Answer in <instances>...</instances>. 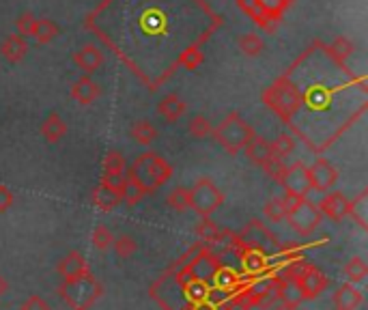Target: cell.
Listing matches in <instances>:
<instances>
[{
  "instance_id": "6da1fadb",
  "label": "cell",
  "mask_w": 368,
  "mask_h": 310,
  "mask_svg": "<svg viewBox=\"0 0 368 310\" xmlns=\"http://www.w3.org/2000/svg\"><path fill=\"white\" fill-rule=\"evenodd\" d=\"M129 177H134L138 181L147 194H153L155 190H160L164 183H168V179L172 177V166L162 158V155L147 151L142 155L136 158V162L131 164V168L127 170Z\"/></svg>"
},
{
  "instance_id": "7a4b0ae2",
  "label": "cell",
  "mask_w": 368,
  "mask_h": 310,
  "mask_svg": "<svg viewBox=\"0 0 368 310\" xmlns=\"http://www.w3.org/2000/svg\"><path fill=\"white\" fill-rule=\"evenodd\" d=\"M58 293H61L63 302L71 308V310H89L97 300L102 298L104 289L100 284L91 271L86 274L71 278V280H63V284L58 286Z\"/></svg>"
},
{
  "instance_id": "3957f363",
  "label": "cell",
  "mask_w": 368,
  "mask_h": 310,
  "mask_svg": "<svg viewBox=\"0 0 368 310\" xmlns=\"http://www.w3.org/2000/svg\"><path fill=\"white\" fill-rule=\"evenodd\" d=\"M213 138H216L230 155H237L246 149V145L255 138V129H252L250 123H246L241 119L239 112H230L228 116H224V121L213 127Z\"/></svg>"
},
{
  "instance_id": "277c9868",
  "label": "cell",
  "mask_w": 368,
  "mask_h": 310,
  "mask_svg": "<svg viewBox=\"0 0 368 310\" xmlns=\"http://www.w3.org/2000/svg\"><path fill=\"white\" fill-rule=\"evenodd\" d=\"M224 203L222 190L211 179L203 177L190 188V209L201 218H211L213 211H218Z\"/></svg>"
},
{
  "instance_id": "5b68a950",
  "label": "cell",
  "mask_w": 368,
  "mask_h": 310,
  "mask_svg": "<svg viewBox=\"0 0 368 310\" xmlns=\"http://www.w3.org/2000/svg\"><path fill=\"white\" fill-rule=\"evenodd\" d=\"M263 100L274 108L280 116H284V119H288L291 114L300 110V104H302V97H300V91L286 82V80H280L276 82L274 86H271L265 95Z\"/></svg>"
},
{
  "instance_id": "8992f818",
  "label": "cell",
  "mask_w": 368,
  "mask_h": 310,
  "mask_svg": "<svg viewBox=\"0 0 368 310\" xmlns=\"http://www.w3.org/2000/svg\"><path fill=\"white\" fill-rule=\"evenodd\" d=\"M321 218L323 216L319 213L317 205L310 203L308 199H304L297 207H293L284 216V220L291 224V228H293L295 232H300L302 237H310V235H313V232L321 224Z\"/></svg>"
},
{
  "instance_id": "52a82bcc",
  "label": "cell",
  "mask_w": 368,
  "mask_h": 310,
  "mask_svg": "<svg viewBox=\"0 0 368 310\" xmlns=\"http://www.w3.org/2000/svg\"><path fill=\"white\" fill-rule=\"evenodd\" d=\"M308 181H310V190L327 194L332 192V188L338 181V170L327 158H317L313 166H308Z\"/></svg>"
},
{
  "instance_id": "ba28073f",
  "label": "cell",
  "mask_w": 368,
  "mask_h": 310,
  "mask_svg": "<svg viewBox=\"0 0 368 310\" xmlns=\"http://www.w3.org/2000/svg\"><path fill=\"white\" fill-rule=\"evenodd\" d=\"M239 239H241V244H243L246 248L259 250V252H263V255H269L271 250H278V239L271 235V232H269L259 220H252V222L243 228V232L239 235Z\"/></svg>"
},
{
  "instance_id": "9c48e42d",
  "label": "cell",
  "mask_w": 368,
  "mask_h": 310,
  "mask_svg": "<svg viewBox=\"0 0 368 310\" xmlns=\"http://www.w3.org/2000/svg\"><path fill=\"white\" fill-rule=\"evenodd\" d=\"M123 181H125V177H121V179L102 177V183L93 190V197H91L95 207H100L102 211H112L114 207H119L123 203L121 201Z\"/></svg>"
},
{
  "instance_id": "30bf717a",
  "label": "cell",
  "mask_w": 368,
  "mask_h": 310,
  "mask_svg": "<svg viewBox=\"0 0 368 310\" xmlns=\"http://www.w3.org/2000/svg\"><path fill=\"white\" fill-rule=\"evenodd\" d=\"M280 185H284V192H293V194H300V197H306V194L310 192L308 166L304 162H295V164L286 166Z\"/></svg>"
},
{
  "instance_id": "8fae6325",
  "label": "cell",
  "mask_w": 368,
  "mask_h": 310,
  "mask_svg": "<svg viewBox=\"0 0 368 310\" xmlns=\"http://www.w3.org/2000/svg\"><path fill=\"white\" fill-rule=\"evenodd\" d=\"M319 213L334 222H340L344 218H349V199L342 192H327L321 199V203L317 205Z\"/></svg>"
},
{
  "instance_id": "7c38bea8",
  "label": "cell",
  "mask_w": 368,
  "mask_h": 310,
  "mask_svg": "<svg viewBox=\"0 0 368 310\" xmlns=\"http://www.w3.org/2000/svg\"><path fill=\"white\" fill-rule=\"evenodd\" d=\"M274 295L282 302V308H288V310H295L304 302L295 280L288 276L274 280Z\"/></svg>"
},
{
  "instance_id": "4fadbf2b",
  "label": "cell",
  "mask_w": 368,
  "mask_h": 310,
  "mask_svg": "<svg viewBox=\"0 0 368 310\" xmlns=\"http://www.w3.org/2000/svg\"><path fill=\"white\" fill-rule=\"evenodd\" d=\"M73 63L80 67L86 75H91L104 65V52L93 44H86L73 54Z\"/></svg>"
},
{
  "instance_id": "5bb4252c",
  "label": "cell",
  "mask_w": 368,
  "mask_h": 310,
  "mask_svg": "<svg viewBox=\"0 0 368 310\" xmlns=\"http://www.w3.org/2000/svg\"><path fill=\"white\" fill-rule=\"evenodd\" d=\"M102 95V86L97 84L91 75H82L71 84V97L82 106H91L97 97Z\"/></svg>"
},
{
  "instance_id": "9a60e30c",
  "label": "cell",
  "mask_w": 368,
  "mask_h": 310,
  "mask_svg": "<svg viewBox=\"0 0 368 310\" xmlns=\"http://www.w3.org/2000/svg\"><path fill=\"white\" fill-rule=\"evenodd\" d=\"M56 269H58V274L63 276V280H71V278H77V276L86 274V271H91L86 259L80 255V252H75V250L67 252V255L61 259V263H58Z\"/></svg>"
},
{
  "instance_id": "2e32d148",
  "label": "cell",
  "mask_w": 368,
  "mask_h": 310,
  "mask_svg": "<svg viewBox=\"0 0 368 310\" xmlns=\"http://www.w3.org/2000/svg\"><path fill=\"white\" fill-rule=\"evenodd\" d=\"M28 52V44L24 37H19L17 33L15 35H9L3 39V44H0V56L5 58L7 63H19L24 61V56Z\"/></svg>"
},
{
  "instance_id": "e0dca14e",
  "label": "cell",
  "mask_w": 368,
  "mask_h": 310,
  "mask_svg": "<svg viewBox=\"0 0 368 310\" xmlns=\"http://www.w3.org/2000/svg\"><path fill=\"white\" fill-rule=\"evenodd\" d=\"M185 110H187L185 102L174 93H168L166 97H162L160 104H158V114L162 116L166 123H177L181 116L185 114Z\"/></svg>"
},
{
  "instance_id": "ac0fdd59",
  "label": "cell",
  "mask_w": 368,
  "mask_h": 310,
  "mask_svg": "<svg viewBox=\"0 0 368 310\" xmlns=\"http://www.w3.org/2000/svg\"><path fill=\"white\" fill-rule=\"evenodd\" d=\"M42 136L46 138V143H61L65 136H67V121L63 119L61 114H48L44 123H42Z\"/></svg>"
},
{
  "instance_id": "d6986e66",
  "label": "cell",
  "mask_w": 368,
  "mask_h": 310,
  "mask_svg": "<svg viewBox=\"0 0 368 310\" xmlns=\"http://www.w3.org/2000/svg\"><path fill=\"white\" fill-rule=\"evenodd\" d=\"M129 136L134 138L136 145H140V147H149L155 143V138H158V127H155L151 121L147 119H140V121H136L131 123L129 127Z\"/></svg>"
},
{
  "instance_id": "ffe728a7",
  "label": "cell",
  "mask_w": 368,
  "mask_h": 310,
  "mask_svg": "<svg viewBox=\"0 0 368 310\" xmlns=\"http://www.w3.org/2000/svg\"><path fill=\"white\" fill-rule=\"evenodd\" d=\"M243 153H246V158L250 160V162H255L257 166H263L271 155V147H269V143L265 140V138H261V136H255L248 145H246V149H243Z\"/></svg>"
},
{
  "instance_id": "44dd1931",
  "label": "cell",
  "mask_w": 368,
  "mask_h": 310,
  "mask_svg": "<svg viewBox=\"0 0 368 310\" xmlns=\"http://www.w3.org/2000/svg\"><path fill=\"white\" fill-rule=\"evenodd\" d=\"M362 304V293L353 284H342L334 293V306L340 310H356Z\"/></svg>"
},
{
  "instance_id": "7402d4cb",
  "label": "cell",
  "mask_w": 368,
  "mask_h": 310,
  "mask_svg": "<svg viewBox=\"0 0 368 310\" xmlns=\"http://www.w3.org/2000/svg\"><path fill=\"white\" fill-rule=\"evenodd\" d=\"M239 259H241V265L246 269V274H263L267 269V255L259 250H252V248H243L239 252Z\"/></svg>"
},
{
  "instance_id": "603a6c76",
  "label": "cell",
  "mask_w": 368,
  "mask_h": 310,
  "mask_svg": "<svg viewBox=\"0 0 368 310\" xmlns=\"http://www.w3.org/2000/svg\"><path fill=\"white\" fill-rule=\"evenodd\" d=\"M211 276H213V286L218 291H224V293H232L241 284L237 271H232L230 267H218Z\"/></svg>"
},
{
  "instance_id": "cb8c5ba5",
  "label": "cell",
  "mask_w": 368,
  "mask_h": 310,
  "mask_svg": "<svg viewBox=\"0 0 368 310\" xmlns=\"http://www.w3.org/2000/svg\"><path fill=\"white\" fill-rule=\"evenodd\" d=\"M181 289H183V293H185L190 306L211 300V286H209L207 280H203V278H194V280H190L187 284H183Z\"/></svg>"
},
{
  "instance_id": "d4e9b609",
  "label": "cell",
  "mask_w": 368,
  "mask_h": 310,
  "mask_svg": "<svg viewBox=\"0 0 368 310\" xmlns=\"http://www.w3.org/2000/svg\"><path fill=\"white\" fill-rule=\"evenodd\" d=\"M58 33H61V28H58L56 22H52V19L48 17H37V22H35V28H33V39L37 44H50L54 42V39L58 37Z\"/></svg>"
},
{
  "instance_id": "484cf974",
  "label": "cell",
  "mask_w": 368,
  "mask_h": 310,
  "mask_svg": "<svg viewBox=\"0 0 368 310\" xmlns=\"http://www.w3.org/2000/svg\"><path fill=\"white\" fill-rule=\"evenodd\" d=\"M104 177L108 179H121L125 177V160L119 151H108L104 158Z\"/></svg>"
},
{
  "instance_id": "4316f807",
  "label": "cell",
  "mask_w": 368,
  "mask_h": 310,
  "mask_svg": "<svg viewBox=\"0 0 368 310\" xmlns=\"http://www.w3.org/2000/svg\"><path fill=\"white\" fill-rule=\"evenodd\" d=\"M237 46H239V50H241L246 56H250V58L261 56L263 50H265V42H263L259 35H255V33L241 35V37L237 39Z\"/></svg>"
},
{
  "instance_id": "83f0119b",
  "label": "cell",
  "mask_w": 368,
  "mask_h": 310,
  "mask_svg": "<svg viewBox=\"0 0 368 310\" xmlns=\"http://www.w3.org/2000/svg\"><path fill=\"white\" fill-rule=\"evenodd\" d=\"M147 197V192H145V188L136 181L134 177H125V181H123V192H121V201L123 203H127V205H138L142 199Z\"/></svg>"
},
{
  "instance_id": "f1b7e54d",
  "label": "cell",
  "mask_w": 368,
  "mask_h": 310,
  "mask_svg": "<svg viewBox=\"0 0 368 310\" xmlns=\"http://www.w3.org/2000/svg\"><path fill=\"white\" fill-rule=\"evenodd\" d=\"M342 274H344V278L349 280V284L362 282V280L368 276V265L364 263V259L353 257V259H349L347 265L342 267Z\"/></svg>"
},
{
  "instance_id": "f546056e",
  "label": "cell",
  "mask_w": 368,
  "mask_h": 310,
  "mask_svg": "<svg viewBox=\"0 0 368 310\" xmlns=\"http://www.w3.org/2000/svg\"><path fill=\"white\" fill-rule=\"evenodd\" d=\"M187 131H190L192 138H196V140H205V138H209V136L213 134V125L209 123L207 116L196 114V116H192V121L187 123Z\"/></svg>"
},
{
  "instance_id": "4dcf8cb0",
  "label": "cell",
  "mask_w": 368,
  "mask_h": 310,
  "mask_svg": "<svg viewBox=\"0 0 368 310\" xmlns=\"http://www.w3.org/2000/svg\"><path fill=\"white\" fill-rule=\"evenodd\" d=\"M239 7L243 9V13H248V17H252L259 26H265V28H271L269 24V15L265 13V9L257 3V0H237Z\"/></svg>"
},
{
  "instance_id": "1f68e13d",
  "label": "cell",
  "mask_w": 368,
  "mask_h": 310,
  "mask_svg": "<svg viewBox=\"0 0 368 310\" xmlns=\"http://www.w3.org/2000/svg\"><path fill=\"white\" fill-rule=\"evenodd\" d=\"M366 209H368V194H360L356 201L349 203V216H351L362 228H368V218H366Z\"/></svg>"
},
{
  "instance_id": "d6a6232c",
  "label": "cell",
  "mask_w": 368,
  "mask_h": 310,
  "mask_svg": "<svg viewBox=\"0 0 368 310\" xmlns=\"http://www.w3.org/2000/svg\"><path fill=\"white\" fill-rule=\"evenodd\" d=\"M112 248L119 259H129L136 255V250H138V241H136L131 235H119V237H114Z\"/></svg>"
},
{
  "instance_id": "836d02e7",
  "label": "cell",
  "mask_w": 368,
  "mask_h": 310,
  "mask_svg": "<svg viewBox=\"0 0 368 310\" xmlns=\"http://www.w3.org/2000/svg\"><path fill=\"white\" fill-rule=\"evenodd\" d=\"M269 147H271V153H274L276 158L284 160V158H288V155L295 151V140L291 138L288 134H280L274 143H269Z\"/></svg>"
},
{
  "instance_id": "e575fe53",
  "label": "cell",
  "mask_w": 368,
  "mask_h": 310,
  "mask_svg": "<svg viewBox=\"0 0 368 310\" xmlns=\"http://www.w3.org/2000/svg\"><path fill=\"white\" fill-rule=\"evenodd\" d=\"M168 207L177 213H183L190 209V190L187 188H177L168 194Z\"/></svg>"
},
{
  "instance_id": "d590c367",
  "label": "cell",
  "mask_w": 368,
  "mask_h": 310,
  "mask_svg": "<svg viewBox=\"0 0 368 310\" xmlns=\"http://www.w3.org/2000/svg\"><path fill=\"white\" fill-rule=\"evenodd\" d=\"M196 235L209 246L213 239L220 235V228H218V224L213 222L211 218H201V222L196 224Z\"/></svg>"
},
{
  "instance_id": "8d00e7d4",
  "label": "cell",
  "mask_w": 368,
  "mask_h": 310,
  "mask_svg": "<svg viewBox=\"0 0 368 310\" xmlns=\"http://www.w3.org/2000/svg\"><path fill=\"white\" fill-rule=\"evenodd\" d=\"M93 246L100 250V252H106L112 248V241H114V235L110 232V228H106L104 224H100L95 230H93Z\"/></svg>"
},
{
  "instance_id": "74e56055",
  "label": "cell",
  "mask_w": 368,
  "mask_h": 310,
  "mask_svg": "<svg viewBox=\"0 0 368 310\" xmlns=\"http://www.w3.org/2000/svg\"><path fill=\"white\" fill-rule=\"evenodd\" d=\"M351 54H353V44L349 42L347 37H342V35L336 37L334 44H332V56L336 58V61H338V63H344Z\"/></svg>"
},
{
  "instance_id": "f35d334b",
  "label": "cell",
  "mask_w": 368,
  "mask_h": 310,
  "mask_svg": "<svg viewBox=\"0 0 368 310\" xmlns=\"http://www.w3.org/2000/svg\"><path fill=\"white\" fill-rule=\"evenodd\" d=\"M271 179H276L278 183L282 181V177H284V170H286V166H284V162L280 160V158H276V155H271V158L261 166Z\"/></svg>"
},
{
  "instance_id": "ab89813d",
  "label": "cell",
  "mask_w": 368,
  "mask_h": 310,
  "mask_svg": "<svg viewBox=\"0 0 368 310\" xmlns=\"http://www.w3.org/2000/svg\"><path fill=\"white\" fill-rule=\"evenodd\" d=\"M263 213H265V218L271 220V222H282L284 220V209H282V201L276 197V199H271L265 203L263 207Z\"/></svg>"
},
{
  "instance_id": "60d3db41",
  "label": "cell",
  "mask_w": 368,
  "mask_h": 310,
  "mask_svg": "<svg viewBox=\"0 0 368 310\" xmlns=\"http://www.w3.org/2000/svg\"><path fill=\"white\" fill-rule=\"evenodd\" d=\"M35 22L37 17L33 13H22L17 19H15V28H17V35L19 37H30L33 35V28H35Z\"/></svg>"
},
{
  "instance_id": "b9f144b4",
  "label": "cell",
  "mask_w": 368,
  "mask_h": 310,
  "mask_svg": "<svg viewBox=\"0 0 368 310\" xmlns=\"http://www.w3.org/2000/svg\"><path fill=\"white\" fill-rule=\"evenodd\" d=\"M257 3L265 9V13L269 15V17H274V19H278V15L284 11V7L288 5V0H257Z\"/></svg>"
},
{
  "instance_id": "7bdbcfd3",
  "label": "cell",
  "mask_w": 368,
  "mask_h": 310,
  "mask_svg": "<svg viewBox=\"0 0 368 310\" xmlns=\"http://www.w3.org/2000/svg\"><path fill=\"white\" fill-rule=\"evenodd\" d=\"M19 310H50V304L39 298V295H30L22 306H19Z\"/></svg>"
},
{
  "instance_id": "ee69618b",
  "label": "cell",
  "mask_w": 368,
  "mask_h": 310,
  "mask_svg": "<svg viewBox=\"0 0 368 310\" xmlns=\"http://www.w3.org/2000/svg\"><path fill=\"white\" fill-rule=\"evenodd\" d=\"M13 192L7 185H0V213H5L13 207Z\"/></svg>"
},
{
  "instance_id": "f6af8a7d",
  "label": "cell",
  "mask_w": 368,
  "mask_h": 310,
  "mask_svg": "<svg viewBox=\"0 0 368 310\" xmlns=\"http://www.w3.org/2000/svg\"><path fill=\"white\" fill-rule=\"evenodd\" d=\"M218 310H248L239 300H235V298H230V300H226L224 304H220L218 306Z\"/></svg>"
},
{
  "instance_id": "bcb514c9",
  "label": "cell",
  "mask_w": 368,
  "mask_h": 310,
  "mask_svg": "<svg viewBox=\"0 0 368 310\" xmlns=\"http://www.w3.org/2000/svg\"><path fill=\"white\" fill-rule=\"evenodd\" d=\"M190 310H218V304H213V302H201V304H194L190 306Z\"/></svg>"
},
{
  "instance_id": "7dc6e473",
  "label": "cell",
  "mask_w": 368,
  "mask_h": 310,
  "mask_svg": "<svg viewBox=\"0 0 368 310\" xmlns=\"http://www.w3.org/2000/svg\"><path fill=\"white\" fill-rule=\"evenodd\" d=\"M7 291H9V282H7L3 276H0V298H3V295L7 293Z\"/></svg>"
},
{
  "instance_id": "c3c4849f",
  "label": "cell",
  "mask_w": 368,
  "mask_h": 310,
  "mask_svg": "<svg viewBox=\"0 0 368 310\" xmlns=\"http://www.w3.org/2000/svg\"><path fill=\"white\" fill-rule=\"evenodd\" d=\"M332 310H340V308H336V306H334V308H332Z\"/></svg>"
},
{
  "instance_id": "681fc988",
  "label": "cell",
  "mask_w": 368,
  "mask_h": 310,
  "mask_svg": "<svg viewBox=\"0 0 368 310\" xmlns=\"http://www.w3.org/2000/svg\"><path fill=\"white\" fill-rule=\"evenodd\" d=\"M280 310H288V308H280Z\"/></svg>"
}]
</instances>
